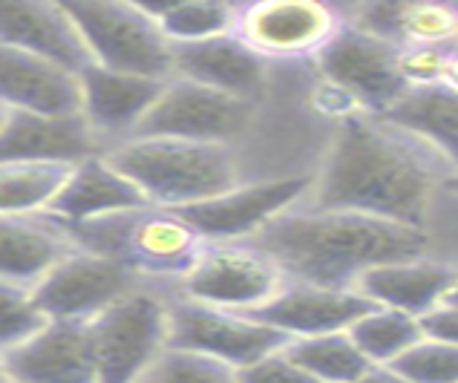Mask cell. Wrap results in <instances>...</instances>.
Here are the masks:
<instances>
[{
	"instance_id": "6da1fadb",
	"label": "cell",
	"mask_w": 458,
	"mask_h": 383,
	"mask_svg": "<svg viewBox=\"0 0 458 383\" xmlns=\"http://www.w3.org/2000/svg\"><path fill=\"white\" fill-rule=\"evenodd\" d=\"M453 170L424 141L369 113L340 124L306 208L352 210L398 226L424 228L429 200Z\"/></svg>"
},
{
	"instance_id": "7a4b0ae2",
	"label": "cell",
	"mask_w": 458,
	"mask_h": 383,
	"mask_svg": "<svg viewBox=\"0 0 458 383\" xmlns=\"http://www.w3.org/2000/svg\"><path fill=\"white\" fill-rule=\"evenodd\" d=\"M248 243L277 262L285 280L323 288H355L366 271L429 251L424 228L306 205L277 217Z\"/></svg>"
},
{
	"instance_id": "3957f363",
	"label": "cell",
	"mask_w": 458,
	"mask_h": 383,
	"mask_svg": "<svg viewBox=\"0 0 458 383\" xmlns=\"http://www.w3.org/2000/svg\"><path fill=\"white\" fill-rule=\"evenodd\" d=\"M107 158L156 208L185 210L242 184L240 158L231 144L127 139L113 144Z\"/></svg>"
},
{
	"instance_id": "277c9868",
	"label": "cell",
	"mask_w": 458,
	"mask_h": 383,
	"mask_svg": "<svg viewBox=\"0 0 458 383\" xmlns=\"http://www.w3.org/2000/svg\"><path fill=\"white\" fill-rule=\"evenodd\" d=\"M67 228V226H64ZM78 248L96 251L115 260L141 280H182L196 257L202 254L205 240L191 222L170 208L145 205L127 214L67 228Z\"/></svg>"
},
{
	"instance_id": "5b68a950",
	"label": "cell",
	"mask_w": 458,
	"mask_h": 383,
	"mask_svg": "<svg viewBox=\"0 0 458 383\" xmlns=\"http://www.w3.org/2000/svg\"><path fill=\"white\" fill-rule=\"evenodd\" d=\"M89 52V64L150 81H174V44L148 4L75 0L64 4Z\"/></svg>"
},
{
	"instance_id": "8992f818",
	"label": "cell",
	"mask_w": 458,
	"mask_h": 383,
	"mask_svg": "<svg viewBox=\"0 0 458 383\" xmlns=\"http://www.w3.org/2000/svg\"><path fill=\"white\" fill-rule=\"evenodd\" d=\"M87 328L98 383H141L167 352L170 300L145 283Z\"/></svg>"
},
{
	"instance_id": "52a82bcc",
	"label": "cell",
	"mask_w": 458,
	"mask_h": 383,
	"mask_svg": "<svg viewBox=\"0 0 458 383\" xmlns=\"http://www.w3.org/2000/svg\"><path fill=\"white\" fill-rule=\"evenodd\" d=\"M289 283L277 262L251 243H205L193 268L176 283L179 297L202 306L251 314Z\"/></svg>"
},
{
	"instance_id": "ba28073f",
	"label": "cell",
	"mask_w": 458,
	"mask_h": 383,
	"mask_svg": "<svg viewBox=\"0 0 458 383\" xmlns=\"http://www.w3.org/2000/svg\"><path fill=\"white\" fill-rule=\"evenodd\" d=\"M292 337L240 311L202 306L185 297L170 300L167 349L193 352L231 366L233 372L280 352Z\"/></svg>"
},
{
	"instance_id": "9c48e42d",
	"label": "cell",
	"mask_w": 458,
	"mask_h": 383,
	"mask_svg": "<svg viewBox=\"0 0 458 383\" xmlns=\"http://www.w3.org/2000/svg\"><path fill=\"white\" fill-rule=\"evenodd\" d=\"M398 52L381 38L344 23V30L320 49L318 64L329 87L344 92L355 110L384 115L410 92L398 70Z\"/></svg>"
},
{
	"instance_id": "30bf717a",
	"label": "cell",
	"mask_w": 458,
	"mask_h": 383,
	"mask_svg": "<svg viewBox=\"0 0 458 383\" xmlns=\"http://www.w3.org/2000/svg\"><path fill=\"white\" fill-rule=\"evenodd\" d=\"M257 104L174 78L156 98L133 139H185L231 144L251 124Z\"/></svg>"
},
{
	"instance_id": "8fae6325",
	"label": "cell",
	"mask_w": 458,
	"mask_h": 383,
	"mask_svg": "<svg viewBox=\"0 0 458 383\" xmlns=\"http://www.w3.org/2000/svg\"><path fill=\"white\" fill-rule=\"evenodd\" d=\"M139 285H145V280L115 260L75 245L32 288V294L47 320L89 323Z\"/></svg>"
},
{
	"instance_id": "7c38bea8",
	"label": "cell",
	"mask_w": 458,
	"mask_h": 383,
	"mask_svg": "<svg viewBox=\"0 0 458 383\" xmlns=\"http://www.w3.org/2000/svg\"><path fill=\"white\" fill-rule=\"evenodd\" d=\"M346 18L337 9L314 0H266L240 6L233 35L259 58L320 55V49L344 30Z\"/></svg>"
},
{
	"instance_id": "4fadbf2b",
	"label": "cell",
	"mask_w": 458,
	"mask_h": 383,
	"mask_svg": "<svg viewBox=\"0 0 458 383\" xmlns=\"http://www.w3.org/2000/svg\"><path fill=\"white\" fill-rule=\"evenodd\" d=\"M309 191L311 179L306 176L251 182L179 214L199 231L205 243H248L277 217L294 210L297 202H306Z\"/></svg>"
},
{
	"instance_id": "5bb4252c",
	"label": "cell",
	"mask_w": 458,
	"mask_h": 383,
	"mask_svg": "<svg viewBox=\"0 0 458 383\" xmlns=\"http://www.w3.org/2000/svg\"><path fill=\"white\" fill-rule=\"evenodd\" d=\"M372 309L375 302L355 292V288H323L289 280L280 288L277 297L248 317H254V320L277 328V332L294 340L349 332Z\"/></svg>"
},
{
	"instance_id": "9a60e30c",
	"label": "cell",
	"mask_w": 458,
	"mask_h": 383,
	"mask_svg": "<svg viewBox=\"0 0 458 383\" xmlns=\"http://www.w3.org/2000/svg\"><path fill=\"white\" fill-rule=\"evenodd\" d=\"M78 84H81V115L89 130L101 139V144L107 139L122 144L136 136L167 81H150L141 75L87 64L78 72Z\"/></svg>"
},
{
	"instance_id": "2e32d148",
	"label": "cell",
	"mask_w": 458,
	"mask_h": 383,
	"mask_svg": "<svg viewBox=\"0 0 458 383\" xmlns=\"http://www.w3.org/2000/svg\"><path fill=\"white\" fill-rule=\"evenodd\" d=\"M107 153L101 139L89 130L84 115H30L6 113L0 124V165L41 162L78 165L89 156Z\"/></svg>"
},
{
	"instance_id": "e0dca14e",
	"label": "cell",
	"mask_w": 458,
	"mask_h": 383,
	"mask_svg": "<svg viewBox=\"0 0 458 383\" xmlns=\"http://www.w3.org/2000/svg\"><path fill=\"white\" fill-rule=\"evenodd\" d=\"M0 44L52 61L75 75L89 64L84 38L67 6L49 0H0Z\"/></svg>"
},
{
	"instance_id": "ac0fdd59",
	"label": "cell",
	"mask_w": 458,
	"mask_h": 383,
	"mask_svg": "<svg viewBox=\"0 0 458 383\" xmlns=\"http://www.w3.org/2000/svg\"><path fill=\"white\" fill-rule=\"evenodd\" d=\"M4 363L12 383H98L87 323L47 320Z\"/></svg>"
},
{
	"instance_id": "d6986e66",
	"label": "cell",
	"mask_w": 458,
	"mask_h": 383,
	"mask_svg": "<svg viewBox=\"0 0 458 383\" xmlns=\"http://www.w3.org/2000/svg\"><path fill=\"white\" fill-rule=\"evenodd\" d=\"M0 110L30 115H78V75L30 52L0 44Z\"/></svg>"
},
{
	"instance_id": "ffe728a7",
	"label": "cell",
	"mask_w": 458,
	"mask_h": 383,
	"mask_svg": "<svg viewBox=\"0 0 458 383\" xmlns=\"http://www.w3.org/2000/svg\"><path fill=\"white\" fill-rule=\"evenodd\" d=\"M174 78L257 104L268 81V64L237 35H222L174 47Z\"/></svg>"
},
{
	"instance_id": "44dd1931",
	"label": "cell",
	"mask_w": 458,
	"mask_h": 383,
	"mask_svg": "<svg viewBox=\"0 0 458 383\" xmlns=\"http://www.w3.org/2000/svg\"><path fill=\"white\" fill-rule=\"evenodd\" d=\"M145 205L148 200L136 184L110 162L107 153H98L70 167V176L47 214L61 226L75 228Z\"/></svg>"
},
{
	"instance_id": "7402d4cb",
	"label": "cell",
	"mask_w": 458,
	"mask_h": 383,
	"mask_svg": "<svg viewBox=\"0 0 458 383\" xmlns=\"http://www.w3.org/2000/svg\"><path fill=\"white\" fill-rule=\"evenodd\" d=\"M458 280V266L436 257H418L403 262H386L366 271L355 292L369 297L375 306L395 309L421 320L447 300L450 288Z\"/></svg>"
},
{
	"instance_id": "603a6c76",
	"label": "cell",
	"mask_w": 458,
	"mask_h": 383,
	"mask_svg": "<svg viewBox=\"0 0 458 383\" xmlns=\"http://www.w3.org/2000/svg\"><path fill=\"white\" fill-rule=\"evenodd\" d=\"M349 26L407 47L458 49V6L455 4H360L349 12Z\"/></svg>"
},
{
	"instance_id": "cb8c5ba5",
	"label": "cell",
	"mask_w": 458,
	"mask_h": 383,
	"mask_svg": "<svg viewBox=\"0 0 458 383\" xmlns=\"http://www.w3.org/2000/svg\"><path fill=\"white\" fill-rule=\"evenodd\" d=\"M72 248L70 231L49 214L0 217V280L35 288Z\"/></svg>"
},
{
	"instance_id": "d4e9b609",
	"label": "cell",
	"mask_w": 458,
	"mask_h": 383,
	"mask_svg": "<svg viewBox=\"0 0 458 383\" xmlns=\"http://www.w3.org/2000/svg\"><path fill=\"white\" fill-rule=\"evenodd\" d=\"M384 122L424 141L450 170H458V96L444 87L410 89L395 107H389Z\"/></svg>"
},
{
	"instance_id": "484cf974",
	"label": "cell",
	"mask_w": 458,
	"mask_h": 383,
	"mask_svg": "<svg viewBox=\"0 0 458 383\" xmlns=\"http://www.w3.org/2000/svg\"><path fill=\"white\" fill-rule=\"evenodd\" d=\"M67 176V165L4 162L0 165V217L47 214Z\"/></svg>"
},
{
	"instance_id": "4316f807",
	"label": "cell",
	"mask_w": 458,
	"mask_h": 383,
	"mask_svg": "<svg viewBox=\"0 0 458 383\" xmlns=\"http://www.w3.org/2000/svg\"><path fill=\"white\" fill-rule=\"evenodd\" d=\"M283 352L320 383H352L372 366L355 346V340L349 337V332L294 337L285 343Z\"/></svg>"
},
{
	"instance_id": "83f0119b",
	"label": "cell",
	"mask_w": 458,
	"mask_h": 383,
	"mask_svg": "<svg viewBox=\"0 0 458 383\" xmlns=\"http://www.w3.org/2000/svg\"><path fill=\"white\" fill-rule=\"evenodd\" d=\"M148 9L159 21L162 32L174 47L233 35L240 18V6L222 4V0H182V4H165V6L148 4Z\"/></svg>"
},
{
	"instance_id": "f1b7e54d",
	"label": "cell",
	"mask_w": 458,
	"mask_h": 383,
	"mask_svg": "<svg viewBox=\"0 0 458 383\" xmlns=\"http://www.w3.org/2000/svg\"><path fill=\"white\" fill-rule=\"evenodd\" d=\"M349 337L355 340V346L372 366H392L403 352H410L424 337V332L421 320H415V317L375 306L349 328Z\"/></svg>"
},
{
	"instance_id": "f546056e",
	"label": "cell",
	"mask_w": 458,
	"mask_h": 383,
	"mask_svg": "<svg viewBox=\"0 0 458 383\" xmlns=\"http://www.w3.org/2000/svg\"><path fill=\"white\" fill-rule=\"evenodd\" d=\"M47 326L32 288L0 280V354L18 349Z\"/></svg>"
},
{
	"instance_id": "4dcf8cb0",
	"label": "cell",
	"mask_w": 458,
	"mask_h": 383,
	"mask_svg": "<svg viewBox=\"0 0 458 383\" xmlns=\"http://www.w3.org/2000/svg\"><path fill=\"white\" fill-rule=\"evenodd\" d=\"M392 369L410 383H458V346L421 337Z\"/></svg>"
},
{
	"instance_id": "1f68e13d",
	"label": "cell",
	"mask_w": 458,
	"mask_h": 383,
	"mask_svg": "<svg viewBox=\"0 0 458 383\" xmlns=\"http://www.w3.org/2000/svg\"><path fill=\"white\" fill-rule=\"evenodd\" d=\"M141 383H240V375L202 354L167 349Z\"/></svg>"
},
{
	"instance_id": "d6a6232c",
	"label": "cell",
	"mask_w": 458,
	"mask_h": 383,
	"mask_svg": "<svg viewBox=\"0 0 458 383\" xmlns=\"http://www.w3.org/2000/svg\"><path fill=\"white\" fill-rule=\"evenodd\" d=\"M455 49L444 47H407L398 52V70L410 89H429L441 87L447 75L450 58Z\"/></svg>"
},
{
	"instance_id": "836d02e7",
	"label": "cell",
	"mask_w": 458,
	"mask_h": 383,
	"mask_svg": "<svg viewBox=\"0 0 458 383\" xmlns=\"http://www.w3.org/2000/svg\"><path fill=\"white\" fill-rule=\"evenodd\" d=\"M237 375H240V383H320L318 378H311L306 369H300L283 349L240 369Z\"/></svg>"
},
{
	"instance_id": "e575fe53",
	"label": "cell",
	"mask_w": 458,
	"mask_h": 383,
	"mask_svg": "<svg viewBox=\"0 0 458 383\" xmlns=\"http://www.w3.org/2000/svg\"><path fill=\"white\" fill-rule=\"evenodd\" d=\"M421 332L429 340H441L458 346V306H441L433 309L427 317H421Z\"/></svg>"
},
{
	"instance_id": "d590c367",
	"label": "cell",
	"mask_w": 458,
	"mask_h": 383,
	"mask_svg": "<svg viewBox=\"0 0 458 383\" xmlns=\"http://www.w3.org/2000/svg\"><path fill=\"white\" fill-rule=\"evenodd\" d=\"M352 383H410V380H403L392 366H369L358 380H352Z\"/></svg>"
},
{
	"instance_id": "8d00e7d4",
	"label": "cell",
	"mask_w": 458,
	"mask_h": 383,
	"mask_svg": "<svg viewBox=\"0 0 458 383\" xmlns=\"http://www.w3.org/2000/svg\"><path fill=\"white\" fill-rule=\"evenodd\" d=\"M444 89H450L458 96V49L453 52V58H450V67H447V75H444Z\"/></svg>"
},
{
	"instance_id": "74e56055",
	"label": "cell",
	"mask_w": 458,
	"mask_h": 383,
	"mask_svg": "<svg viewBox=\"0 0 458 383\" xmlns=\"http://www.w3.org/2000/svg\"><path fill=\"white\" fill-rule=\"evenodd\" d=\"M444 188L458 196V170H453V174H450L447 179H444Z\"/></svg>"
},
{
	"instance_id": "f35d334b",
	"label": "cell",
	"mask_w": 458,
	"mask_h": 383,
	"mask_svg": "<svg viewBox=\"0 0 458 383\" xmlns=\"http://www.w3.org/2000/svg\"><path fill=\"white\" fill-rule=\"evenodd\" d=\"M444 306H458V280H455V285L450 288V294H447V300H444Z\"/></svg>"
},
{
	"instance_id": "ab89813d",
	"label": "cell",
	"mask_w": 458,
	"mask_h": 383,
	"mask_svg": "<svg viewBox=\"0 0 458 383\" xmlns=\"http://www.w3.org/2000/svg\"><path fill=\"white\" fill-rule=\"evenodd\" d=\"M0 383H12L9 372H6V363H4V354H0Z\"/></svg>"
},
{
	"instance_id": "60d3db41",
	"label": "cell",
	"mask_w": 458,
	"mask_h": 383,
	"mask_svg": "<svg viewBox=\"0 0 458 383\" xmlns=\"http://www.w3.org/2000/svg\"><path fill=\"white\" fill-rule=\"evenodd\" d=\"M4 118H6V113H4V110H0V124H4Z\"/></svg>"
}]
</instances>
